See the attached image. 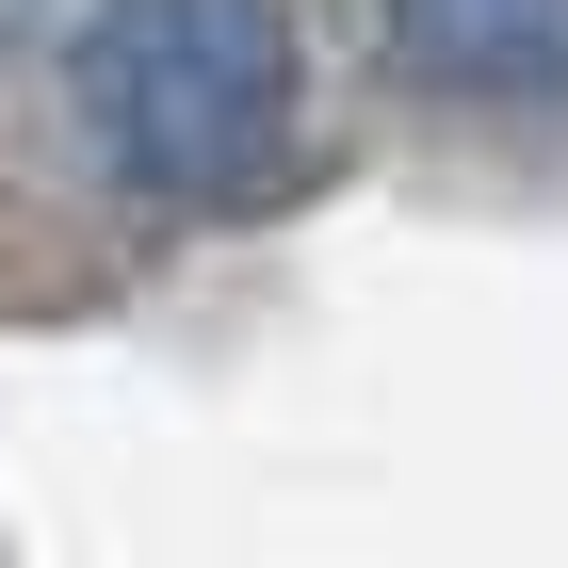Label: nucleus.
<instances>
[{"mask_svg":"<svg viewBox=\"0 0 568 568\" xmlns=\"http://www.w3.org/2000/svg\"><path fill=\"white\" fill-rule=\"evenodd\" d=\"M65 98H82V146L146 212H244L293 179L308 65L276 0H82Z\"/></svg>","mask_w":568,"mask_h":568,"instance_id":"nucleus-1","label":"nucleus"},{"mask_svg":"<svg viewBox=\"0 0 568 568\" xmlns=\"http://www.w3.org/2000/svg\"><path fill=\"white\" fill-rule=\"evenodd\" d=\"M374 33L455 114H536L568 98V0H374Z\"/></svg>","mask_w":568,"mask_h":568,"instance_id":"nucleus-2","label":"nucleus"}]
</instances>
